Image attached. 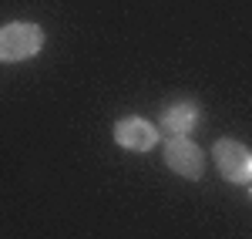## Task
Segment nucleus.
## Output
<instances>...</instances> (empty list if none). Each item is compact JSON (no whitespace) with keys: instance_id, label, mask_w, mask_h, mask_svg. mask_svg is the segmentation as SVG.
Here are the masks:
<instances>
[{"instance_id":"nucleus-6","label":"nucleus","mask_w":252,"mask_h":239,"mask_svg":"<svg viewBox=\"0 0 252 239\" xmlns=\"http://www.w3.org/2000/svg\"><path fill=\"white\" fill-rule=\"evenodd\" d=\"M249 185H252V182H249Z\"/></svg>"},{"instance_id":"nucleus-4","label":"nucleus","mask_w":252,"mask_h":239,"mask_svg":"<svg viewBox=\"0 0 252 239\" xmlns=\"http://www.w3.org/2000/svg\"><path fill=\"white\" fill-rule=\"evenodd\" d=\"M115 141L128 152H148V148L158 145V128L152 121L131 115V118H121L115 125Z\"/></svg>"},{"instance_id":"nucleus-5","label":"nucleus","mask_w":252,"mask_h":239,"mask_svg":"<svg viewBox=\"0 0 252 239\" xmlns=\"http://www.w3.org/2000/svg\"><path fill=\"white\" fill-rule=\"evenodd\" d=\"M198 125V104L195 101H175L161 111V132L168 138L178 135H192V128Z\"/></svg>"},{"instance_id":"nucleus-1","label":"nucleus","mask_w":252,"mask_h":239,"mask_svg":"<svg viewBox=\"0 0 252 239\" xmlns=\"http://www.w3.org/2000/svg\"><path fill=\"white\" fill-rule=\"evenodd\" d=\"M44 47V31L37 24L14 20L0 27V61H27Z\"/></svg>"},{"instance_id":"nucleus-2","label":"nucleus","mask_w":252,"mask_h":239,"mask_svg":"<svg viewBox=\"0 0 252 239\" xmlns=\"http://www.w3.org/2000/svg\"><path fill=\"white\" fill-rule=\"evenodd\" d=\"M212 162L219 175L235 185H249L252 182V152L235 138H219L212 145Z\"/></svg>"},{"instance_id":"nucleus-3","label":"nucleus","mask_w":252,"mask_h":239,"mask_svg":"<svg viewBox=\"0 0 252 239\" xmlns=\"http://www.w3.org/2000/svg\"><path fill=\"white\" fill-rule=\"evenodd\" d=\"M165 165L172 169L175 175H182V179H202L205 155H202V148L189 135H178V138L165 141Z\"/></svg>"}]
</instances>
